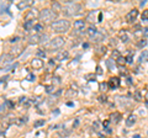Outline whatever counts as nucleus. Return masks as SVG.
Masks as SVG:
<instances>
[{
	"label": "nucleus",
	"instance_id": "obj_1",
	"mask_svg": "<svg viewBox=\"0 0 148 138\" xmlns=\"http://www.w3.org/2000/svg\"><path fill=\"white\" fill-rule=\"evenodd\" d=\"M82 11H83V6L80 4L71 1V0L66 1V4H64V6H63V10H62L64 16H67V17L77 16V15H79V14H82Z\"/></svg>",
	"mask_w": 148,
	"mask_h": 138
},
{
	"label": "nucleus",
	"instance_id": "obj_2",
	"mask_svg": "<svg viewBox=\"0 0 148 138\" xmlns=\"http://www.w3.org/2000/svg\"><path fill=\"white\" fill-rule=\"evenodd\" d=\"M71 29V22L67 19H58L51 24V30L56 33H66Z\"/></svg>",
	"mask_w": 148,
	"mask_h": 138
},
{
	"label": "nucleus",
	"instance_id": "obj_3",
	"mask_svg": "<svg viewBox=\"0 0 148 138\" xmlns=\"http://www.w3.org/2000/svg\"><path fill=\"white\" fill-rule=\"evenodd\" d=\"M57 16H58V14L54 12L52 9H49V8L42 9V10L40 11V14H38V19L41 20L42 24H52V22L56 21Z\"/></svg>",
	"mask_w": 148,
	"mask_h": 138
},
{
	"label": "nucleus",
	"instance_id": "obj_4",
	"mask_svg": "<svg viewBox=\"0 0 148 138\" xmlns=\"http://www.w3.org/2000/svg\"><path fill=\"white\" fill-rule=\"evenodd\" d=\"M64 43H66V40H64L62 36H56V37H53L52 40L49 41L48 43V48L51 51H57V49H61Z\"/></svg>",
	"mask_w": 148,
	"mask_h": 138
},
{
	"label": "nucleus",
	"instance_id": "obj_5",
	"mask_svg": "<svg viewBox=\"0 0 148 138\" xmlns=\"http://www.w3.org/2000/svg\"><path fill=\"white\" fill-rule=\"evenodd\" d=\"M29 43L30 44H37L40 42H43V40H47L46 35H41V33H32L29 36Z\"/></svg>",
	"mask_w": 148,
	"mask_h": 138
},
{
	"label": "nucleus",
	"instance_id": "obj_6",
	"mask_svg": "<svg viewBox=\"0 0 148 138\" xmlns=\"http://www.w3.org/2000/svg\"><path fill=\"white\" fill-rule=\"evenodd\" d=\"M106 38V32H105V30H98V32L92 36V37L90 38L91 41H94L95 43H100L101 41H104Z\"/></svg>",
	"mask_w": 148,
	"mask_h": 138
},
{
	"label": "nucleus",
	"instance_id": "obj_7",
	"mask_svg": "<svg viewBox=\"0 0 148 138\" xmlns=\"http://www.w3.org/2000/svg\"><path fill=\"white\" fill-rule=\"evenodd\" d=\"M137 16H138V10L137 9H132L131 11H128L126 14V17H125V19H126L127 22H133V21H136Z\"/></svg>",
	"mask_w": 148,
	"mask_h": 138
},
{
	"label": "nucleus",
	"instance_id": "obj_8",
	"mask_svg": "<svg viewBox=\"0 0 148 138\" xmlns=\"http://www.w3.org/2000/svg\"><path fill=\"white\" fill-rule=\"evenodd\" d=\"M34 4H35L34 0H24V1H18L16 6H17L18 10H25V9L32 6Z\"/></svg>",
	"mask_w": 148,
	"mask_h": 138
},
{
	"label": "nucleus",
	"instance_id": "obj_9",
	"mask_svg": "<svg viewBox=\"0 0 148 138\" xmlns=\"http://www.w3.org/2000/svg\"><path fill=\"white\" fill-rule=\"evenodd\" d=\"M86 29V25H85V21L84 20H77L74 21V30L78 31V32H82Z\"/></svg>",
	"mask_w": 148,
	"mask_h": 138
},
{
	"label": "nucleus",
	"instance_id": "obj_10",
	"mask_svg": "<svg viewBox=\"0 0 148 138\" xmlns=\"http://www.w3.org/2000/svg\"><path fill=\"white\" fill-rule=\"evenodd\" d=\"M98 14H100V11L99 10H91V11H89L88 12V15H86V17H85V21H88V22H94V21H96V15Z\"/></svg>",
	"mask_w": 148,
	"mask_h": 138
},
{
	"label": "nucleus",
	"instance_id": "obj_11",
	"mask_svg": "<svg viewBox=\"0 0 148 138\" xmlns=\"http://www.w3.org/2000/svg\"><path fill=\"white\" fill-rule=\"evenodd\" d=\"M12 61H14V56L11 53H3L1 54V66L11 63Z\"/></svg>",
	"mask_w": 148,
	"mask_h": 138
},
{
	"label": "nucleus",
	"instance_id": "obj_12",
	"mask_svg": "<svg viewBox=\"0 0 148 138\" xmlns=\"http://www.w3.org/2000/svg\"><path fill=\"white\" fill-rule=\"evenodd\" d=\"M36 9H32V10H30V11H27V14L25 15V22L26 21H35V19L37 17V14H36Z\"/></svg>",
	"mask_w": 148,
	"mask_h": 138
},
{
	"label": "nucleus",
	"instance_id": "obj_13",
	"mask_svg": "<svg viewBox=\"0 0 148 138\" xmlns=\"http://www.w3.org/2000/svg\"><path fill=\"white\" fill-rule=\"evenodd\" d=\"M43 64H45L43 61H41V58H37V57L31 61V67L34 69H41L43 67Z\"/></svg>",
	"mask_w": 148,
	"mask_h": 138
},
{
	"label": "nucleus",
	"instance_id": "obj_14",
	"mask_svg": "<svg viewBox=\"0 0 148 138\" xmlns=\"http://www.w3.org/2000/svg\"><path fill=\"white\" fill-rule=\"evenodd\" d=\"M120 84H121V81H120V79H119L117 77L111 78L110 81H109V85H110V88H111V89H116V88H119Z\"/></svg>",
	"mask_w": 148,
	"mask_h": 138
},
{
	"label": "nucleus",
	"instance_id": "obj_15",
	"mask_svg": "<svg viewBox=\"0 0 148 138\" xmlns=\"http://www.w3.org/2000/svg\"><path fill=\"white\" fill-rule=\"evenodd\" d=\"M69 57V53H68V51H61L58 54H57V61L59 62H63V61H66V59H68Z\"/></svg>",
	"mask_w": 148,
	"mask_h": 138
},
{
	"label": "nucleus",
	"instance_id": "obj_16",
	"mask_svg": "<svg viewBox=\"0 0 148 138\" xmlns=\"http://www.w3.org/2000/svg\"><path fill=\"white\" fill-rule=\"evenodd\" d=\"M136 120H137V117H136L133 113H131V115H130V116L127 117L126 121H125V123H126L127 127H132V126L136 123Z\"/></svg>",
	"mask_w": 148,
	"mask_h": 138
},
{
	"label": "nucleus",
	"instance_id": "obj_17",
	"mask_svg": "<svg viewBox=\"0 0 148 138\" xmlns=\"http://www.w3.org/2000/svg\"><path fill=\"white\" fill-rule=\"evenodd\" d=\"M120 120H121V115H120L119 112H114V113L110 115V121L111 122L117 123V122H120Z\"/></svg>",
	"mask_w": 148,
	"mask_h": 138
},
{
	"label": "nucleus",
	"instance_id": "obj_18",
	"mask_svg": "<svg viewBox=\"0 0 148 138\" xmlns=\"http://www.w3.org/2000/svg\"><path fill=\"white\" fill-rule=\"evenodd\" d=\"M52 10L54 11V12H59V11H62L63 10V6L59 4V1H53L52 3Z\"/></svg>",
	"mask_w": 148,
	"mask_h": 138
},
{
	"label": "nucleus",
	"instance_id": "obj_19",
	"mask_svg": "<svg viewBox=\"0 0 148 138\" xmlns=\"http://www.w3.org/2000/svg\"><path fill=\"white\" fill-rule=\"evenodd\" d=\"M96 32H98V29H96V27L95 26H89V27H88V30H86V35L88 36H89V37L91 38L92 37V36H94L95 33H96Z\"/></svg>",
	"mask_w": 148,
	"mask_h": 138
},
{
	"label": "nucleus",
	"instance_id": "obj_20",
	"mask_svg": "<svg viewBox=\"0 0 148 138\" xmlns=\"http://www.w3.org/2000/svg\"><path fill=\"white\" fill-rule=\"evenodd\" d=\"M119 36H120V38H121V41L123 43H126L128 42V35H127V32L125 31V30H121L119 32Z\"/></svg>",
	"mask_w": 148,
	"mask_h": 138
},
{
	"label": "nucleus",
	"instance_id": "obj_21",
	"mask_svg": "<svg viewBox=\"0 0 148 138\" xmlns=\"http://www.w3.org/2000/svg\"><path fill=\"white\" fill-rule=\"evenodd\" d=\"M35 25H36L35 21H26V22H24V29L26 31H30L31 29H34Z\"/></svg>",
	"mask_w": 148,
	"mask_h": 138
},
{
	"label": "nucleus",
	"instance_id": "obj_22",
	"mask_svg": "<svg viewBox=\"0 0 148 138\" xmlns=\"http://www.w3.org/2000/svg\"><path fill=\"white\" fill-rule=\"evenodd\" d=\"M77 94H78V90H73V89H69L67 93H66V98H68V99H72V98H74V96H77Z\"/></svg>",
	"mask_w": 148,
	"mask_h": 138
},
{
	"label": "nucleus",
	"instance_id": "obj_23",
	"mask_svg": "<svg viewBox=\"0 0 148 138\" xmlns=\"http://www.w3.org/2000/svg\"><path fill=\"white\" fill-rule=\"evenodd\" d=\"M34 31H36V33H41V32L43 31V25L41 24V22L40 24H36L34 27Z\"/></svg>",
	"mask_w": 148,
	"mask_h": 138
},
{
	"label": "nucleus",
	"instance_id": "obj_24",
	"mask_svg": "<svg viewBox=\"0 0 148 138\" xmlns=\"http://www.w3.org/2000/svg\"><path fill=\"white\" fill-rule=\"evenodd\" d=\"M133 98H135L136 101H142V100H143V98H142V93H141L140 90H136V91H135V94H133Z\"/></svg>",
	"mask_w": 148,
	"mask_h": 138
},
{
	"label": "nucleus",
	"instance_id": "obj_25",
	"mask_svg": "<svg viewBox=\"0 0 148 138\" xmlns=\"http://www.w3.org/2000/svg\"><path fill=\"white\" fill-rule=\"evenodd\" d=\"M11 51H12L11 52L12 56H18V54L22 53V47H15V48H12Z\"/></svg>",
	"mask_w": 148,
	"mask_h": 138
},
{
	"label": "nucleus",
	"instance_id": "obj_26",
	"mask_svg": "<svg viewBox=\"0 0 148 138\" xmlns=\"http://www.w3.org/2000/svg\"><path fill=\"white\" fill-rule=\"evenodd\" d=\"M138 61H140V63L148 61V53L146 52V51H143V53H142L141 56H140V59H138Z\"/></svg>",
	"mask_w": 148,
	"mask_h": 138
},
{
	"label": "nucleus",
	"instance_id": "obj_27",
	"mask_svg": "<svg viewBox=\"0 0 148 138\" xmlns=\"http://www.w3.org/2000/svg\"><path fill=\"white\" fill-rule=\"evenodd\" d=\"M36 56H37V58H46V52L43 49H37Z\"/></svg>",
	"mask_w": 148,
	"mask_h": 138
},
{
	"label": "nucleus",
	"instance_id": "obj_28",
	"mask_svg": "<svg viewBox=\"0 0 148 138\" xmlns=\"http://www.w3.org/2000/svg\"><path fill=\"white\" fill-rule=\"evenodd\" d=\"M45 123H46V120H37V121H35L34 126H35L36 128H38V127H41V126H43Z\"/></svg>",
	"mask_w": 148,
	"mask_h": 138
},
{
	"label": "nucleus",
	"instance_id": "obj_29",
	"mask_svg": "<svg viewBox=\"0 0 148 138\" xmlns=\"http://www.w3.org/2000/svg\"><path fill=\"white\" fill-rule=\"evenodd\" d=\"M111 57H112L114 59H119L120 57H121V54H120V52H119L117 49H114L112 53H111Z\"/></svg>",
	"mask_w": 148,
	"mask_h": 138
},
{
	"label": "nucleus",
	"instance_id": "obj_30",
	"mask_svg": "<svg viewBox=\"0 0 148 138\" xmlns=\"http://www.w3.org/2000/svg\"><path fill=\"white\" fill-rule=\"evenodd\" d=\"M71 133H72L71 130H66V128H63V131L59 132V135H61V136H69Z\"/></svg>",
	"mask_w": 148,
	"mask_h": 138
},
{
	"label": "nucleus",
	"instance_id": "obj_31",
	"mask_svg": "<svg viewBox=\"0 0 148 138\" xmlns=\"http://www.w3.org/2000/svg\"><path fill=\"white\" fill-rule=\"evenodd\" d=\"M100 126H101V123L99 121H95L94 123H92V128H94L95 131H99L100 130Z\"/></svg>",
	"mask_w": 148,
	"mask_h": 138
},
{
	"label": "nucleus",
	"instance_id": "obj_32",
	"mask_svg": "<svg viewBox=\"0 0 148 138\" xmlns=\"http://www.w3.org/2000/svg\"><path fill=\"white\" fill-rule=\"evenodd\" d=\"M142 21H148V10H143V12H142Z\"/></svg>",
	"mask_w": 148,
	"mask_h": 138
},
{
	"label": "nucleus",
	"instance_id": "obj_33",
	"mask_svg": "<svg viewBox=\"0 0 148 138\" xmlns=\"http://www.w3.org/2000/svg\"><path fill=\"white\" fill-rule=\"evenodd\" d=\"M35 79H36V77L34 73H30V74L26 77V80H29V81H35Z\"/></svg>",
	"mask_w": 148,
	"mask_h": 138
},
{
	"label": "nucleus",
	"instance_id": "obj_34",
	"mask_svg": "<svg viewBox=\"0 0 148 138\" xmlns=\"http://www.w3.org/2000/svg\"><path fill=\"white\" fill-rule=\"evenodd\" d=\"M5 102H6V105H8L9 109H14V107H15V104H14L11 100H5Z\"/></svg>",
	"mask_w": 148,
	"mask_h": 138
},
{
	"label": "nucleus",
	"instance_id": "obj_35",
	"mask_svg": "<svg viewBox=\"0 0 148 138\" xmlns=\"http://www.w3.org/2000/svg\"><path fill=\"white\" fill-rule=\"evenodd\" d=\"M126 62L127 63H133V54L132 53H128V56L126 57Z\"/></svg>",
	"mask_w": 148,
	"mask_h": 138
},
{
	"label": "nucleus",
	"instance_id": "obj_36",
	"mask_svg": "<svg viewBox=\"0 0 148 138\" xmlns=\"http://www.w3.org/2000/svg\"><path fill=\"white\" fill-rule=\"evenodd\" d=\"M53 90H54V85H47L46 86V91H47L48 94H51Z\"/></svg>",
	"mask_w": 148,
	"mask_h": 138
},
{
	"label": "nucleus",
	"instance_id": "obj_37",
	"mask_svg": "<svg viewBox=\"0 0 148 138\" xmlns=\"http://www.w3.org/2000/svg\"><path fill=\"white\" fill-rule=\"evenodd\" d=\"M106 88H108V84H106V83H100V90L101 91H106Z\"/></svg>",
	"mask_w": 148,
	"mask_h": 138
},
{
	"label": "nucleus",
	"instance_id": "obj_38",
	"mask_svg": "<svg viewBox=\"0 0 148 138\" xmlns=\"http://www.w3.org/2000/svg\"><path fill=\"white\" fill-rule=\"evenodd\" d=\"M99 53L100 54H105L106 53V47H105V46H100V47H99Z\"/></svg>",
	"mask_w": 148,
	"mask_h": 138
},
{
	"label": "nucleus",
	"instance_id": "obj_39",
	"mask_svg": "<svg viewBox=\"0 0 148 138\" xmlns=\"http://www.w3.org/2000/svg\"><path fill=\"white\" fill-rule=\"evenodd\" d=\"M146 44H147V41H146V40H141V42L138 43V47H141V48H142V47H145Z\"/></svg>",
	"mask_w": 148,
	"mask_h": 138
},
{
	"label": "nucleus",
	"instance_id": "obj_40",
	"mask_svg": "<svg viewBox=\"0 0 148 138\" xmlns=\"http://www.w3.org/2000/svg\"><path fill=\"white\" fill-rule=\"evenodd\" d=\"M125 62H126V58L120 57V58L117 59V64H119V66H121V64H122V63H125Z\"/></svg>",
	"mask_w": 148,
	"mask_h": 138
},
{
	"label": "nucleus",
	"instance_id": "obj_41",
	"mask_svg": "<svg viewBox=\"0 0 148 138\" xmlns=\"http://www.w3.org/2000/svg\"><path fill=\"white\" fill-rule=\"evenodd\" d=\"M142 35L145 36V37H148V27H145V29L142 30Z\"/></svg>",
	"mask_w": 148,
	"mask_h": 138
},
{
	"label": "nucleus",
	"instance_id": "obj_42",
	"mask_svg": "<svg viewBox=\"0 0 148 138\" xmlns=\"http://www.w3.org/2000/svg\"><path fill=\"white\" fill-rule=\"evenodd\" d=\"M85 78L86 79H91V81H95V75L94 74H89V75H86Z\"/></svg>",
	"mask_w": 148,
	"mask_h": 138
},
{
	"label": "nucleus",
	"instance_id": "obj_43",
	"mask_svg": "<svg viewBox=\"0 0 148 138\" xmlns=\"http://www.w3.org/2000/svg\"><path fill=\"white\" fill-rule=\"evenodd\" d=\"M110 120H106V121H104V123H103V126H104V128H108L109 127V125H110Z\"/></svg>",
	"mask_w": 148,
	"mask_h": 138
},
{
	"label": "nucleus",
	"instance_id": "obj_44",
	"mask_svg": "<svg viewBox=\"0 0 148 138\" xmlns=\"http://www.w3.org/2000/svg\"><path fill=\"white\" fill-rule=\"evenodd\" d=\"M41 98L40 96H37V98H34L32 99V102H35V104H38V102H41V100H40Z\"/></svg>",
	"mask_w": 148,
	"mask_h": 138
},
{
	"label": "nucleus",
	"instance_id": "obj_45",
	"mask_svg": "<svg viewBox=\"0 0 148 138\" xmlns=\"http://www.w3.org/2000/svg\"><path fill=\"white\" fill-rule=\"evenodd\" d=\"M145 104H146V106L148 107V91H147L146 95H145Z\"/></svg>",
	"mask_w": 148,
	"mask_h": 138
},
{
	"label": "nucleus",
	"instance_id": "obj_46",
	"mask_svg": "<svg viewBox=\"0 0 148 138\" xmlns=\"http://www.w3.org/2000/svg\"><path fill=\"white\" fill-rule=\"evenodd\" d=\"M103 21V12L100 11V14H99V16H98V22H101Z\"/></svg>",
	"mask_w": 148,
	"mask_h": 138
},
{
	"label": "nucleus",
	"instance_id": "obj_47",
	"mask_svg": "<svg viewBox=\"0 0 148 138\" xmlns=\"http://www.w3.org/2000/svg\"><path fill=\"white\" fill-rule=\"evenodd\" d=\"M17 41H18V37H12V38L10 40V42H11V43H16Z\"/></svg>",
	"mask_w": 148,
	"mask_h": 138
},
{
	"label": "nucleus",
	"instance_id": "obj_48",
	"mask_svg": "<svg viewBox=\"0 0 148 138\" xmlns=\"http://www.w3.org/2000/svg\"><path fill=\"white\" fill-rule=\"evenodd\" d=\"M110 43H111V46H116V40H115V38H112V40H110Z\"/></svg>",
	"mask_w": 148,
	"mask_h": 138
},
{
	"label": "nucleus",
	"instance_id": "obj_49",
	"mask_svg": "<svg viewBox=\"0 0 148 138\" xmlns=\"http://www.w3.org/2000/svg\"><path fill=\"white\" fill-rule=\"evenodd\" d=\"M96 73H98V74H101V73H103V72H101V67L100 66L96 67Z\"/></svg>",
	"mask_w": 148,
	"mask_h": 138
},
{
	"label": "nucleus",
	"instance_id": "obj_50",
	"mask_svg": "<svg viewBox=\"0 0 148 138\" xmlns=\"http://www.w3.org/2000/svg\"><path fill=\"white\" fill-rule=\"evenodd\" d=\"M52 113H53V115H59V110H58V109L53 110V111H52Z\"/></svg>",
	"mask_w": 148,
	"mask_h": 138
},
{
	"label": "nucleus",
	"instance_id": "obj_51",
	"mask_svg": "<svg viewBox=\"0 0 148 138\" xmlns=\"http://www.w3.org/2000/svg\"><path fill=\"white\" fill-rule=\"evenodd\" d=\"M78 125H79V120H75V122L73 123V127H77Z\"/></svg>",
	"mask_w": 148,
	"mask_h": 138
},
{
	"label": "nucleus",
	"instance_id": "obj_52",
	"mask_svg": "<svg viewBox=\"0 0 148 138\" xmlns=\"http://www.w3.org/2000/svg\"><path fill=\"white\" fill-rule=\"evenodd\" d=\"M104 130H105V132H106V133H109V135L111 133V128H110V127H108V128H104Z\"/></svg>",
	"mask_w": 148,
	"mask_h": 138
},
{
	"label": "nucleus",
	"instance_id": "obj_53",
	"mask_svg": "<svg viewBox=\"0 0 148 138\" xmlns=\"http://www.w3.org/2000/svg\"><path fill=\"white\" fill-rule=\"evenodd\" d=\"M89 47V43H83V48H88Z\"/></svg>",
	"mask_w": 148,
	"mask_h": 138
},
{
	"label": "nucleus",
	"instance_id": "obj_54",
	"mask_svg": "<svg viewBox=\"0 0 148 138\" xmlns=\"http://www.w3.org/2000/svg\"><path fill=\"white\" fill-rule=\"evenodd\" d=\"M146 3H147L146 0H143V1H141V4H140V5H141V6H143V5H145V4H146Z\"/></svg>",
	"mask_w": 148,
	"mask_h": 138
},
{
	"label": "nucleus",
	"instance_id": "obj_55",
	"mask_svg": "<svg viewBox=\"0 0 148 138\" xmlns=\"http://www.w3.org/2000/svg\"><path fill=\"white\" fill-rule=\"evenodd\" d=\"M133 138H142L140 135H135V136H133Z\"/></svg>",
	"mask_w": 148,
	"mask_h": 138
}]
</instances>
